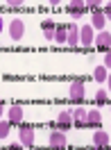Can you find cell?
I'll return each instance as SVG.
<instances>
[{
	"mask_svg": "<svg viewBox=\"0 0 111 150\" xmlns=\"http://www.w3.org/2000/svg\"><path fill=\"white\" fill-rule=\"evenodd\" d=\"M66 11L73 16V18H82L86 14V2L84 0H70V5L66 7Z\"/></svg>",
	"mask_w": 111,
	"mask_h": 150,
	"instance_id": "obj_1",
	"label": "cell"
},
{
	"mask_svg": "<svg viewBox=\"0 0 111 150\" xmlns=\"http://www.w3.org/2000/svg\"><path fill=\"white\" fill-rule=\"evenodd\" d=\"M95 48L102 50V52H109L111 50V34L107 32V30L98 32V37H95Z\"/></svg>",
	"mask_w": 111,
	"mask_h": 150,
	"instance_id": "obj_2",
	"label": "cell"
},
{
	"mask_svg": "<svg viewBox=\"0 0 111 150\" xmlns=\"http://www.w3.org/2000/svg\"><path fill=\"white\" fill-rule=\"evenodd\" d=\"M23 34H25V23H23L20 18H14L9 23V37L14 39V41H20Z\"/></svg>",
	"mask_w": 111,
	"mask_h": 150,
	"instance_id": "obj_3",
	"label": "cell"
},
{
	"mask_svg": "<svg viewBox=\"0 0 111 150\" xmlns=\"http://www.w3.org/2000/svg\"><path fill=\"white\" fill-rule=\"evenodd\" d=\"M84 82L82 80H75L73 84H70V93H68V98L73 100V103H82L84 100Z\"/></svg>",
	"mask_w": 111,
	"mask_h": 150,
	"instance_id": "obj_4",
	"label": "cell"
},
{
	"mask_svg": "<svg viewBox=\"0 0 111 150\" xmlns=\"http://www.w3.org/2000/svg\"><path fill=\"white\" fill-rule=\"evenodd\" d=\"M50 148H55V150H64L66 148V134L61 130L50 132Z\"/></svg>",
	"mask_w": 111,
	"mask_h": 150,
	"instance_id": "obj_5",
	"label": "cell"
},
{
	"mask_svg": "<svg viewBox=\"0 0 111 150\" xmlns=\"http://www.w3.org/2000/svg\"><path fill=\"white\" fill-rule=\"evenodd\" d=\"M93 41H95V37H93L91 23H89V25H84V28H79V43H82L84 48H91Z\"/></svg>",
	"mask_w": 111,
	"mask_h": 150,
	"instance_id": "obj_6",
	"label": "cell"
},
{
	"mask_svg": "<svg viewBox=\"0 0 111 150\" xmlns=\"http://www.w3.org/2000/svg\"><path fill=\"white\" fill-rule=\"evenodd\" d=\"M104 25H107V18H104L102 9H93V11H91V28L98 30V32H102V30H104Z\"/></svg>",
	"mask_w": 111,
	"mask_h": 150,
	"instance_id": "obj_7",
	"label": "cell"
},
{
	"mask_svg": "<svg viewBox=\"0 0 111 150\" xmlns=\"http://www.w3.org/2000/svg\"><path fill=\"white\" fill-rule=\"evenodd\" d=\"M18 139L23 146H34V130L32 127H27V125H20V130H18Z\"/></svg>",
	"mask_w": 111,
	"mask_h": 150,
	"instance_id": "obj_8",
	"label": "cell"
},
{
	"mask_svg": "<svg viewBox=\"0 0 111 150\" xmlns=\"http://www.w3.org/2000/svg\"><path fill=\"white\" fill-rule=\"evenodd\" d=\"M66 43H68L70 48H77V46H79V28H77L75 23L68 25V39H66Z\"/></svg>",
	"mask_w": 111,
	"mask_h": 150,
	"instance_id": "obj_9",
	"label": "cell"
},
{
	"mask_svg": "<svg viewBox=\"0 0 111 150\" xmlns=\"http://www.w3.org/2000/svg\"><path fill=\"white\" fill-rule=\"evenodd\" d=\"M73 114V125L75 127H86V109H82V107H77Z\"/></svg>",
	"mask_w": 111,
	"mask_h": 150,
	"instance_id": "obj_10",
	"label": "cell"
},
{
	"mask_svg": "<svg viewBox=\"0 0 111 150\" xmlns=\"http://www.w3.org/2000/svg\"><path fill=\"white\" fill-rule=\"evenodd\" d=\"M102 123V114L98 109H91V112H86V127H98Z\"/></svg>",
	"mask_w": 111,
	"mask_h": 150,
	"instance_id": "obj_11",
	"label": "cell"
},
{
	"mask_svg": "<svg viewBox=\"0 0 111 150\" xmlns=\"http://www.w3.org/2000/svg\"><path fill=\"white\" fill-rule=\"evenodd\" d=\"M93 143H95L98 148H107V146H109V132L98 130L95 134H93Z\"/></svg>",
	"mask_w": 111,
	"mask_h": 150,
	"instance_id": "obj_12",
	"label": "cell"
},
{
	"mask_svg": "<svg viewBox=\"0 0 111 150\" xmlns=\"http://www.w3.org/2000/svg\"><path fill=\"white\" fill-rule=\"evenodd\" d=\"M7 121L11 123V125H20L23 123V109H20V105H14L9 109V118Z\"/></svg>",
	"mask_w": 111,
	"mask_h": 150,
	"instance_id": "obj_13",
	"label": "cell"
},
{
	"mask_svg": "<svg viewBox=\"0 0 111 150\" xmlns=\"http://www.w3.org/2000/svg\"><path fill=\"white\" fill-rule=\"evenodd\" d=\"M57 125H59V130H68V127L73 125V114L70 112H61L59 118H57Z\"/></svg>",
	"mask_w": 111,
	"mask_h": 150,
	"instance_id": "obj_14",
	"label": "cell"
},
{
	"mask_svg": "<svg viewBox=\"0 0 111 150\" xmlns=\"http://www.w3.org/2000/svg\"><path fill=\"white\" fill-rule=\"evenodd\" d=\"M41 28H43L46 39L55 41V32H57V23H55V21H43V23H41Z\"/></svg>",
	"mask_w": 111,
	"mask_h": 150,
	"instance_id": "obj_15",
	"label": "cell"
},
{
	"mask_svg": "<svg viewBox=\"0 0 111 150\" xmlns=\"http://www.w3.org/2000/svg\"><path fill=\"white\" fill-rule=\"evenodd\" d=\"M66 39H68V25H57V32H55V41L57 43H66Z\"/></svg>",
	"mask_w": 111,
	"mask_h": 150,
	"instance_id": "obj_16",
	"label": "cell"
},
{
	"mask_svg": "<svg viewBox=\"0 0 111 150\" xmlns=\"http://www.w3.org/2000/svg\"><path fill=\"white\" fill-rule=\"evenodd\" d=\"M93 77H95V82H107V77H109V71H107L104 66H95V71H93Z\"/></svg>",
	"mask_w": 111,
	"mask_h": 150,
	"instance_id": "obj_17",
	"label": "cell"
},
{
	"mask_svg": "<svg viewBox=\"0 0 111 150\" xmlns=\"http://www.w3.org/2000/svg\"><path fill=\"white\" fill-rule=\"evenodd\" d=\"M9 127H11L9 121H0V139H7L9 137Z\"/></svg>",
	"mask_w": 111,
	"mask_h": 150,
	"instance_id": "obj_18",
	"label": "cell"
},
{
	"mask_svg": "<svg viewBox=\"0 0 111 150\" xmlns=\"http://www.w3.org/2000/svg\"><path fill=\"white\" fill-rule=\"evenodd\" d=\"M95 103H98V105H107V103H109L107 91H102V89H100V91H95Z\"/></svg>",
	"mask_w": 111,
	"mask_h": 150,
	"instance_id": "obj_19",
	"label": "cell"
},
{
	"mask_svg": "<svg viewBox=\"0 0 111 150\" xmlns=\"http://www.w3.org/2000/svg\"><path fill=\"white\" fill-rule=\"evenodd\" d=\"M84 2H86V9H98V7H100L102 5V0H84Z\"/></svg>",
	"mask_w": 111,
	"mask_h": 150,
	"instance_id": "obj_20",
	"label": "cell"
},
{
	"mask_svg": "<svg viewBox=\"0 0 111 150\" xmlns=\"http://www.w3.org/2000/svg\"><path fill=\"white\" fill-rule=\"evenodd\" d=\"M102 14H104V18L111 21V2H107L104 7H102Z\"/></svg>",
	"mask_w": 111,
	"mask_h": 150,
	"instance_id": "obj_21",
	"label": "cell"
},
{
	"mask_svg": "<svg viewBox=\"0 0 111 150\" xmlns=\"http://www.w3.org/2000/svg\"><path fill=\"white\" fill-rule=\"evenodd\" d=\"M102 66H104L107 71H111V50L107 52V55H104V64H102Z\"/></svg>",
	"mask_w": 111,
	"mask_h": 150,
	"instance_id": "obj_22",
	"label": "cell"
},
{
	"mask_svg": "<svg viewBox=\"0 0 111 150\" xmlns=\"http://www.w3.org/2000/svg\"><path fill=\"white\" fill-rule=\"evenodd\" d=\"M7 2H9L11 7H18V5H23V2H25V0H7Z\"/></svg>",
	"mask_w": 111,
	"mask_h": 150,
	"instance_id": "obj_23",
	"label": "cell"
},
{
	"mask_svg": "<svg viewBox=\"0 0 111 150\" xmlns=\"http://www.w3.org/2000/svg\"><path fill=\"white\" fill-rule=\"evenodd\" d=\"M9 150H20V143H14V146H9Z\"/></svg>",
	"mask_w": 111,
	"mask_h": 150,
	"instance_id": "obj_24",
	"label": "cell"
},
{
	"mask_svg": "<svg viewBox=\"0 0 111 150\" xmlns=\"http://www.w3.org/2000/svg\"><path fill=\"white\" fill-rule=\"evenodd\" d=\"M0 121H2V100H0Z\"/></svg>",
	"mask_w": 111,
	"mask_h": 150,
	"instance_id": "obj_25",
	"label": "cell"
},
{
	"mask_svg": "<svg viewBox=\"0 0 111 150\" xmlns=\"http://www.w3.org/2000/svg\"><path fill=\"white\" fill-rule=\"evenodd\" d=\"M107 82H109V91H111V75H109V77H107Z\"/></svg>",
	"mask_w": 111,
	"mask_h": 150,
	"instance_id": "obj_26",
	"label": "cell"
},
{
	"mask_svg": "<svg viewBox=\"0 0 111 150\" xmlns=\"http://www.w3.org/2000/svg\"><path fill=\"white\" fill-rule=\"evenodd\" d=\"M48 2H50V5H57V2H59V0H48Z\"/></svg>",
	"mask_w": 111,
	"mask_h": 150,
	"instance_id": "obj_27",
	"label": "cell"
},
{
	"mask_svg": "<svg viewBox=\"0 0 111 150\" xmlns=\"http://www.w3.org/2000/svg\"><path fill=\"white\" fill-rule=\"evenodd\" d=\"M0 32H2V16H0Z\"/></svg>",
	"mask_w": 111,
	"mask_h": 150,
	"instance_id": "obj_28",
	"label": "cell"
},
{
	"mask_svg": "<svg viewBox=\"0 0 111 150\" xmlns=\"http://www.w3.org/2000/svg\"><path fill=\"white\" fill-rule=\"evenodd\" d=\"M104 150H111V148H109V146H107V148H104Z\"/></svg>",
	"mask_w": 111,
	"mask_h": 150,
	"instance_id": "obj_29",
	"label": "cell"
},
{
	"mask_svg": "<svg viewBox=\"0 0 111 150\" xmlns=\"http://www.w3.org/2000/svg\"><path fill=\"white\" fill-rule=\"evenodd\" d=\"M95 150H104V148H95Z\"/></svg>",
	"mask_w": 111,
	"mask_h": 150,
	"instance_id": "obj_30",
	"label": "cell"
},
{
	"mask_svg": "<svg viewBox=\"0 0 111 150\" xmlns=\"http://www.w3.org/2000/svg\"><path fill=\"white\" fill-rule=\"evenodd\" d=\"M109 107H111V100H109Z\"/></svg>",
	"mask_w": 111,
	"mask_h": 150,
	"instance_id": "obj_31",
	"label": "cell"
}]
</instances>
